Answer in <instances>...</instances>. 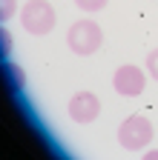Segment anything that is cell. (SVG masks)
<instances>
[{"mask_svg": "<svg viewBox=\"0 0 158 160\" xmlns=\"http://www.w3.org/2000/svg\"><path fill=\"white\" fill-rule=\"evenodd\" d=\"M66 43H69V49H72L75 54L89 57V54H95L98 49H101V43H104V32H101V26H98L95 20L84 17V20H78V23L69 26V32H66Z\"/></svg>", "mask_w": 158, "mask_h": 160, "instance_id": "cell-1", "label": "cell"}, {"mask_svg": "<svg viewBox=\"0 0 158 160\" xmlns=\"http://www.w3.org/2000/svg\"><path fill=\"white\" fill-rule=\"evenodd\" d=\"M20 23L29 34L35 37H43L55 29V9L49 0H29L20 12Z\"/></svg>", "mask_w": 158, "mask_h": 160, "instance_id": "cell-2", "label": "cell"}, {"mask_svg": "<svg viewBox=\"0 0 158 160\" xmlns=\"http://www.w3.org/2000/svg\"><path fill=\"white\" fill-rule=\"evenodd\" d=\"M152 140V123L144 117V114H132L127 117L121 129H118V143H121L127 152H141L150 146Z\"/></svg>", "mask_w": 158, "mask_h": 160, "instance_id": "cell-3", "label": "cell"}, {"mask_svg": "<svg viewBox=\"0 0 158 160\" xmlns=\"http://www.w3.org/2000/svg\"><path fill=\"white\" fill-rule=\"evenodd\" d=\"M112 86H115L118 94H124V97H138V94L144 92V86H147V74L138 69V66L127 63V66H121V69L115 72Z\"/></svg>", "mask_w": 158, "mask_h": 160, "instance_id": "cell-4", "label": "cell"}, {"mask_svg": "<svg viewBox=\"0 0 158 160\" xmlns=\"http://www.w3.org/2000/svg\"><path fill=\"white\" fill-rule=\"evenodd\" d=\"M101 114V100H98V94L92 92H78L72 100H69V117L75 120V123H92V120Z\"/></svg>", "mask_w": 158, "mask_h": 160, "instance_id": "cell-5", "label": "cell"}, {"mask_svg": "<svg viewBox=\"0 0 158 160\" xmlns=\"http://www.w3.org/2000/svg\"><path fill=\"white\" fill-rule=\"evenodd\" d=\"M75 3H78V9H81V12L92 14V12H101V9L106 6V0H75Z\"/></svg>", "mask_w": 158, "mask_h": 160, "instance_id": "cell-6", "label": "cell"}, {"mask_svg": "<svg viewBox=\"0 0 158 160\" xmlns=\"http://www.w3.org/2000/svg\"><path fill=\"white\" fill-rule=\"evenodd\" d=\"M147 72H150V77L158 80V49H152V52L147 54Z\"/></svg>", "mask_w": 158, "mask_h": 160, "instance_id": "cell-7", "label": "cell"}, {"mask_svg": "<svg viewBox=\"0 0 158 160\" xmlns=\"http://www.w3.org/2000/svg\"><path fill=\"white\" fill-rule=\"evenodd\" d=\"M12 14H14V0H0V17L9 20Z\"/></svg>", "mask_w": 158, "mask_h": 160, "instance_id": "cell-8", "label": "cell"}, {"mask_svg": "<svg viewBox=\"0 0 158 160\" xmlns=\"http://www.w3.org/2000/svg\"><path fill=\"white\" fill-rule=\"evenodd\" d=\"M144 160H158V149H152V152H147V154H144Z\"/></svg>", "mask_w": 158, "mask_h": 160, "instance_id": "cell-9", "label": "cell"}]
</instances>
